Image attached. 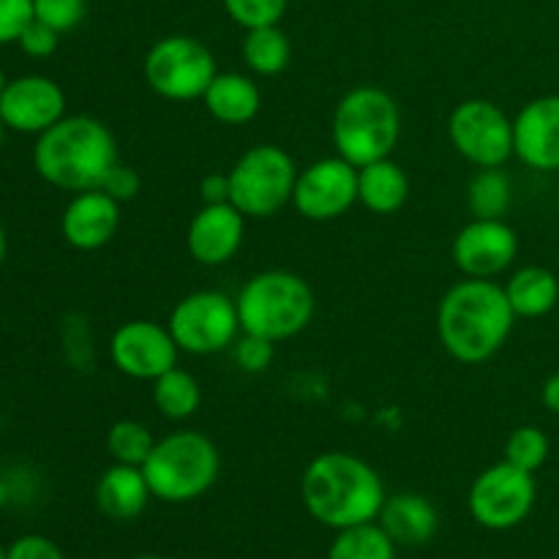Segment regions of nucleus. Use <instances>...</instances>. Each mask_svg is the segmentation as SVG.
Here are the masks:
<instances>
[{
  "mask_svg": "<svg viewBox=\"0 0 559 559\" xmlns=\"http://www.w3.org/2000/svg\"><path fill=\"white\" fill-rule=\"evenodd\" d=\"M151 497L142 467L112 462V467L104 469L96 480V508L112 522H131L142 516Z\"/></svg>",
  "mask_w": 559,
  "mask_h": 559,
  "instance_id": "nucleus-20",
  "label": "nucleus"
},
{
  "mask_svg": "<svg viewBox=\"0 0 559 559\" xmlns=\"http://www.w3.org/2000/svg\"><path fill=\"white\" fill-rule=\"evenodd\" d=\"M140 189H142L140 173H136L134 167H129V164H123V162L115 164V167L109 169V175L104 178V183H102V191H107V194L112 197V200H118L120 205H123V202L134 200V197L140 194Z\"/></svg>",
  "mask_w": 559,
  "mask_h": 559,
  "instance_id": "nucleus-35",
  "label": "nucleus"
},
{
  "mask_svg": "<svg viewBox=\"0 0 559 559\" xmlns=\"http://www.w3.org/2000/svg\"><path fill=\"white\" fill-rule=\"evenodd\" d=\"M200 197H202V205H213V202H229L227 173L205 175L200 183Z\"/></svg>",
  "mask_w": 559,
  "mask_h": 559,
  "instance_id": "nucleus-37",
  "label": "nucleus"
},
{
  "mask_svg": "<svg viewBox=\"0 0 559 559\" xmlns=\"http://www.w3.org/2000/svg\"><path fill=\"white\" fill-rule=\"evenodd\" d=\"M16 44H20V49L27 55V58L44 60V58H49V55L58 52L60 33L52 31L49 25H44V22L33 20L31 25L22 31V36L16 38Z\"/></svg>",
  "mask_w": 559,
  "mask_h": 559,
  "instance_id": "nucleus-34",
  "label": "nucleus"
},
{
  "mask_svg": "<svg viewBox=\"0 0 559 559\" xmlns=\"http://www.w3.org/2000/svg\"><path fill=\"white\" fill-rule=\"evenodd\" d=\"M5 85H9V80H5V74H3V69H0V96H3V91H5Z\"/></svg>",
  "mask_w": 559,
  "mask_h": 559,
  "instance_id": "nucleus-41",
  "label": "nucleus"
},
{
  "mask_svg": "<svg viewBox=\"0 0 559 559\" xmlns=\"http://www.w3.org/2000/svg\"><path fill=\"white\" fill-rule=\"evenodd\" d=\"M178 344L167 325L151 320H129L109 338V360L123 377L153 382L178 366Z\"/></svg>",
  "mask_w": 559,
  "mask_h": 559,
  "instance_id": "nucleus-13",
  "label": "nucleus"
},
{
  "mask_svg": "<svg viewBox=\"0 0 559 559\" xmlns=\"http://www.w3.org/2000/svg\"><path fill=\"white\" fill-rule=\"evenodd\" d=\"M207 115L222 126H246L260 115L262 93L249 74L218 71L202 96Z\"/></svg>",
  "mask_w": 559,
  "mask_h": 559,
  "instance_id": "nucleus-21",
  "label": "nucleus"
},
{
  "mask_svg": "<svg viewBox=\"0 0 559 559\" xmlns=\"http://www.w3.org/2000/svg\"><path fill=\"white\" fill-rule=\"evenodd\" d=\"M0 559H9V551H5L3 546H0Z\"/></svg>",
  "mask_w": 559,
  "mask_h": 559,
  "instance_id": "nucleus-44",
  "label": "nucleus"
},
{
  "mask_svg": "<svg viewBox=\"0 0 559 559\" xmlns=\"http://www.w3.org/2000/svg\"><path fill=\"white\" fill-rule=\"evenodd\" d=\"M167 328L180 353H224V349H233L235 338L240 336L238 306H235V298L218 289H197L175 304Z\"/></svg>",
  "mask_w": 559,
  "mask_h": 559,
  "instance_id": "nucleus-9",
  "label": "nucleus"
},
{
  "mask_svg": "<svg viewBox=\"0 0 559 559\" xmlns=\"http://www.w3.org/2000/svg\"><path fill=\"white\" fill-rule=\"evenodd\" d=\"M131 559H167V557H156V555H140V557H131Z\"/></svg>",
  "mask_w": 559,
  "mask_h": 559,
  "instance_id": "nucleus-42",
  "label": "nucleus"
},
{
  "mask_svg": "<svg viewBox=\"0 0 559 559\" xmlns=\"http://www.w3.org/2000/svg\"><path fill=\"white\" fill-rule=\"evenodd\" d=\"M66 118V93L52 76L25 74L9 80L0 96V120L16 134H44Z\"/></svg>",
  "mask_w": 559,
  "mask_h": 559,
  "instance_id": "nucleus-15",
  "label": "nucleus"
},
{
  "mask_svg": "<svg viewBox=\"0 0 559 559\" xmlns=\"http://www.w3.org/2000/svg\"><path fill=\"white\" fill-rule=\"evenodd\" d=\"M151 495L162 502L200 500L216 486L222 473V453L216 442L194 429H180L162 437L142 464Z\"/></svg>",
  "mask_w": 559,
  "mask_h": 559,
  "instance_id": "nucleus-6",
  "label": "nucleus"
},
{
  "mask_svg": "<svg viewBox=\"0 0 559 559\" xmlns=\"http://www.w3.org/2000/svg\"><path fill=\"white\" fill-rule=\"evenodd\" d=\"M402 136V109L396 98L374 85L344 93L333 112V147L355 167L391 158Z\"/></svg>",
  "mask_w": 559,
  "mask_h": 559,
  "instance_id": "nucleus-5",
  "label": "nucleus"
},
{
  "mask_svg": "<svg viewBox=\"0 0 559 559\" xmlns=\"http://www.w3.org/2000/svg\"><path fill=\"white\" fill-rule=\"evenodd\" d=\"M506 295L511 300V309L524 320H538L559 304V278L555 271L544 265L519 267L506 284Z\"/></svg>",
  "mask_w": 559,
  "mask_h": 559,
  "instance_id": "nucleus-23",
  "label": "nucleus"
},
{
  "mask_svg": "<svg viewBox=\"0 0 559 559\" xmlns=\"http://www.w3.org/2000/svg\"><path fill=\"white\" fill-rule=\"evenodd\" d=\"M229 20L243 31L278 25L287 14L289 0H222Z\"/></svg>",
  "mask_w": 559,
  "mask_h": 559,
  "instance_id": "nucleus-30",
  "label": "nucleus"
},
{
  "mask_svg": "<svg viewBox=\"0 0 559 559\" xmlns=\"http://www.w3.org/2000/svg\"><path fill=\"white\" fill-rule=\"evenodd\" d=\"M87 14V0H33V20L44 22L60 36L82 25Z\"/></svg>",
  "mask_w": 559,
  "mask_h": 559,
  "instance_id": "nucleus-31",
  "label": "nucleus"
},
{
  "mask_svg": "<svg viewBox=\"0 0 559 559\" xmlns=\"http://www.w3.org/2000/svg\"><path fill=\"white\" fill-rule=\"evenodd\" d=\"M118 162L115 134L93 115H66L52 129L38 134L33 145V169L38 178L71 194L102 189Z\"/></svg>",
  "mask_w": 559,
  "mask_h": 559,
  "instance_id": "nucleus-3",
  "label": "nucleus"
},
{
  "mask_svg": "<svg viewBox=\"0 0 559 559\" xmlns=\"http://www.w3.org/2000/svg\"><path fill=\"white\" fill-rule=\"evenodd\" d=\"M240 58L251 74L276 76L293 60V44L278 25L254 27V31H246L240 41Z\"/></svg>",
  "mask_w": 559,
  "mask_h": 559,
  "instance_id": "nucleus-24",
  "label": "nucleus"
},
{
  "mask_svg": "<svg viewBox=\"0 0 559 559\" xmlns=\"http://www.w3.org/2000/svg\"><path fill=\"white\" fill-rule=\"evenodd\" d=\"M218 74L211 49L194 36H164L145 52L142 76L156 96L167 102H194L205 96Z\"/></svg>",
  "mask_w": 559,
  "mask_h": 559,
  "instance_id": "nucleus-8",
  "label": "nucleus"
},
{
  "mask_svg": "<svg viewBox=\"0 0 559 559\" xmlns=\"http://www.w3.org/2000/svg\"><path fill=\"white\" fill-rule=\"evenodd\" d=\"M513 205V183L502 167L478 169L467 183V207L473 218H506Z\"/></svg>",
  "mask_w": 559,
  "mask_h": 559,
  "instance_id": "nucleus-26",
  "label": "nucleus"
},
{
  "mask_svg": "<svg viewBox=\"0 0 559 559\" xmlns=\"http://www.w3.org/2000/svg\"><path fill=\"white\" fill-rule=\"evenodd\" d=\"M240 333L271 338V342H287L304 333L314 317V293L309 282L293 271L254 273L240 287L238 298Z\"/></svg>",
  "mask_w": 559,
  "mask_h": 559,
  "instance_id": "nucleus-4",
  "label": "nucleus"
},
{
  "mask_svg": "<svg viewBox=\"0 0 559 559\" xmlns=\"http://www.w3.org/2000/svg\"><path fill=\"white\" fill-rule=\"evenodd\" d=\"M3 134H5V126H3V120H0V145H3Z\"/></svg>",
  "mask_w": 559,
  "mask_h": 559,
  "instance_id": "nucleus-43",
  "label": "nucleus"
},
{
  "mask_svg": "<svg viewBox=\"0 0 559 559\" xmlns=\"http://www.w3.org/2000/svg\"><path fill=\"white\" fill-rule=\"evenodd\" d=\"M358 202V167L347 158H317L300 169L293 207L309 222H336Z\"/></svg>",
  "mask_w": 559,
  "mask_h": 559,
  "instance_id": "nucleus-12",
  "label": "nucleus"
},
{
  "mask_svg": "<svg viewBox=\"0 0 559 559\" xmlns=\"http://www.w3.org/2000/svg\"><path fill=\"white\" fill-rule=\"evenodd\" d=\"M551 451V442L546 437L544 429L538 426H519L511 431L506 442V462H511L513 467L527 469V473H538L546 464Z\"/></svg>",
  "mask_w": 559,
  "mask_h": 559,
  "instance_id": "nucleus-29",
  "label": "nucleus"
},
{
  "mask_svg": "<svg viewBox=\"0 0 559 559\" xmlns=\"http://www.w3.org/2000/svg\"><path fill=\"white\" fill-rule=\"evenodd\" d=\"M5 502H9V486L0 480V506H5Z\"/></svg>",
  "mask_w": 559,
  "mask_h": 559,
  "instance_id": "nucleus-40",
  "label": "nucleus"
},
{
  "mask_svg": "<svg viewBox=\"0 0 559 559\" xmlns=\"http://www.w3.org/2000/svg\"><path fill=\"white\" fill-rule=\"evenodd\" d=\"M377 524L391 535L396 546H424L437 535L440 513L429 497L402 491V495L388 497Z\"/></svg>",
  "mask_w": 559,
  "mask_h": 559,
  "instance_id": "nucleus-19",
  "label": "nucleus"
},
{
  "mask_svg": "<svg viewBox=\"0 0 559 559\" xmlns=\"http://www.w3.org/2000/svg\"><path fill=\"white\" fill-rule=\"evenodd\" d=\"M540 402H544V407L549 409L551 415H559V371H555V374L544 382V388H540Z\"/></svg>",
  "mask_w": 559,
  "mask_h": 559,
  "instance_id": "nucleus-38",
  "label": "nucleus"
},
{
  "mask_svg": "<svg viewBox=\"0 0 559 559\" xmlns=\"http://www.w3.org/2000/svg\"><path fill=\"white\" fill-rule=\"evenodd\" d=\"M33 22V0H0V47L16 44Z\"/></svg>",
  "mask_w": 559,
  "mask_h": 559,
  "instance_id": "nucleus-33",
  "label": "nucleus"
},
{
  "mask_svg": "<svg viewBox=\"0 0 559 559\" xmlns=\"http://www.w3.org/2000/svg\"><path fill=\"white\" fill-rule=\"evenodd\" d=\"M409 200V175L393 158L358 167V202L377 216L399 213Z\"/></svg>",
  "mask_w": 559,
  "mask_h": 559,
  "instance_id": "nucleus-22",
  "label": "nucleus"
},
{
  "mask_svg": "<svg viewBox=\"0 0 559 559\" xmlns=\"http://www.w3.org/2000/svg\"><path fill=\"white\" fill-rule=\"evenodd\" d=\"M5 254H9V233H5L3 218H0V265L5 262Z\"/></svg>",
  "mask_w": 559,
  "mask_h": 559,
  "instance_id": "nucleus-39",
  "label": "nucleus"
},
{
  "mask_svg": "<svg viewBox=\"0 0 559 559\" xmlns=\"http://www.w3.org/2000/svg\"><path fill=\"white\" fill-rule=\"evenodd\" d=\"M451 257L467 278H497L516 262L519 235L506 218H473L459 229Z\"/></svg>",
  "mask_w": 559,
  "mask_h": 559,
  "instance_id": "nucleus-14",
  "label": "nucleus"
},
{
  "mask_svg": "<svg viewBox=\"0 0 559 559\" xmlns=\"http://www.w3.org/2000/svg\"><path fill=\"white\" fill-rule=\"evenodd\" d=\"M5 551L9 559H66L60 546L44 535H22Z\"/></svg>",
  "mask_w": 559,
  "mask_h": 559,
  "instance_id": "nucleus-36",
  "label": "nucleus"
},
{
  "mask_svg": "<svg viewBox=\"0 0 559 559\" xmlns=\"http://www.w3.org/2000/svg\"><path fill=\"white\" fill-rule=\"evenodd\" d=\"M513 156L535 173H559V93L533 98L519 109Z\"/></svg>",
  "mask_w": 559,
  "mask_h": 559,
  "instance_id": "nucleus-16",
  "label": "nucleus"
},
{
  "mask_svg": "<svg viewBox=\"0 0 559 559\" xmlns=\"http://www.w3.org/2000/svg\"><path fill=\"white\" fill-rule=\"evenodd\" d=\"M538 500L535 473L513 467L511 462H497L473 480L467 495L469 516L486 530H513L533 513Z\"/></svg>",
  "mask_w": 559,
  "mask_h": 559,
  "instance_id": "nucleus-10",
  "label": "nucleus"
},
{
  "mask_svg": "<svg viewBox=\"0 0 559 559\" xmlns=\"http://www.w3.org/2000/svg\"><path fill=\"white\" fill-rule=\"evenodd\" d=\"M233 358L246 374H262L271 369L273 358H276V342L254 336V333H240L233 344Z\"/></svg>",
  "mask_w": 559,
  "mask_h": 559,
  "instance_id": "nucleus-32",
  "label": "nucleus"
},
{
  "mask_svg": "<svg viewBox=\"0 0 559 559\" xmlns=\"http://www.w3.org/2000/svg\"><path fill=\"white\" fill-rule=\"evenodd\" d=\"M298 164L284 147L254 145L229 167V202L246 218H273L293 205Z\"/></svg>",
  "mask_w": 559,
  "mask_h": 559,
  "instance_id": "nucleus-7",
  "label": "nucleus"
},
{
  "mask_svg": "<svg viewBox=\"0 0 559 559\" xmlns=\"http://www.w3.org/2000/svg\"><path fill=\"white\" fill-rule=\"evenodd\" d=\"M516 320L506 287L495 278H462L442 295L437 336L453 360L478 366L506 347Z\"/></svg>",
  "mask_w": 559,
  "mask_h": 559,
  "instance_id": "nucleus-1",
  "label": "nucleus"
},
{
  "mask_svg": "<svg viewBox=\"0 0 559 559\" xmlns=\"http://www.w3.org/2000/svg\"><path fill=\"white\" fill-rule=\"evenodd\" d=\"M448 140L473 167H502L513 156V120L489 98H467L448 118Z\"/></svg>",
  "mask_w": 559,
  "mask_h": 559,
  "instance_id": "nucleus-11",
  "label": "nucleus"
},
{
  "mask_svg": "<svg viewBox=\"0 0 559 559\" xmlns=\"http://www.w3.org/2000/svg\"><path fill=\"white\" fill-rule=\"evenodd\" d=\"M151 393L158 415L167 420H175V424L189 420L202 404L200 382H197V377L191 374V371L180 369V366H175V369L156 377Z\"/></svg>",
  "mask_w": 559,
  "mask_h": 559,
  "instance_id": "nucleus-25",
  "label": "nucleus"
},
{
  "mask_svg": "<svg viewBox=\"0 0 559 559\" xmlns=\"http://www.w3.org/2000/svg\"><path fill=\"white\" fill-rule=\"evenodd\" d=\"M120 229V202L112 200L107 191L91 189L71 194L69 205L60 216V235L66 243L76 251H98Z\"/></svg>",
  "mask_w": 559,
  "mask_h": 559,
  "instance_id": "nucleus-18",
  "label": "nucleus"
},
{
  "mask_svg": "<svg viewBox=\"0 0 559 559\" xmlns=\"http://www.w3.org/2000/svg\"><path fill=\"white\" fill-rule=\"evenodd\" d=\"M246 238V216L233 202L202 205L186 229V249L191 260L205 267L227 265Z\"/></svg>",
  "mask_w": 559,
  "mask_h": 559,
  "instance_id": "nucleus-17",
  "label": "nucleus"
},
{
  "mask_svg": "<svg viewBox=\"0 0 559 559\" xmlns=\"http://www.w3.org/2000/svg\"><path fill=\"white\" fill-rule=\"evenodd\" d=\"M328 559H396V544L377 522L338 530Z\"/></svg>",
  "mask_w": 559,
  "mask_h": 559,
  "instance_id": "nucleus-27",
  "label": "nucleus"
},
{
  "mask_svg": "<svg viewBox=\"0 0 559 559\" xmlns=\"http://www.w3.org/2000/svg\"><path fill=\"white\" fill-rule=\"evenodd\" d=\"M153 445H156V437H153V431L142 420H115L107 431V453L118 464L142 467L147 456H151Z\"/></svg>",
  "mask_w": 559,
  "mask_h": 559,
  "instance_id": "nucleus-28",
  "label": "nucleus"
},
{
  "mask_svg": "<svg viewBox=\"0 0 559 559\" xmlns=\"http://www.w3.org/2000/svg\"><path fill=\"white\" fill-rule=\"evenodd\" d=\"M300 497L311 519L336 533L377 522L388 500L380 473L360 456L344 451L320 453L306 464Z\"/></svg>",
  "mask_w": 559,
  "mask_h": 559,
  "instance_id": "nucleus-2",
  "label": "nucleus"
}]
</instances>
